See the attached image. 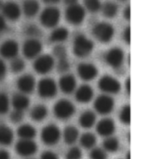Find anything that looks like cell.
Returning <instances> with one entry per match:
<instances>
[{
  "mask_svg": "<svg viewBox=\"0 0 141 159\" xmlns=\"http://www.w3.org/2000/svg\"><path fill=\"white\" fill-rule=\"evenodd\" d=\"M41 159H59V157L55 152H51V151H45L41 154Z\"/></svg>",
  "mask_w": 141,
  "mask_h": 159,
  "instance_id": "42",
  "label": "cell"
},
{
  "mask_svg": "<svg viewBox=\"0 0 141 159\" xmlns=\"http://www.w3.org/2000/svg\"><path fill=\"white\" fill-rule=\"evenodd\" d=\"M48 115V109L47 107L44 105L39 104L36 105L31 109L30 116L31 118L33 120L36 122H41L46 119Z\"/></svg>",
  "mask_w": 141,
  "mask_h": 159,
  "instance_id": "25",
  "label": "cell"
},
{
  "mask_svg": "<svg viewBox=\"0 0 141 159\" xmlns=\"http://www.w3.org/2000/svg\"><path fill=\"white\" fill-rule=\"evenodd\" d=\"M42 48L43 45L40 40L36 38H31L25 41L22 47V52L26 59L31 60L38 57L42 51Z\"/></svg>",
  "mask_w": 141,
  "mask_h": 159,
  "instance_id": "11",
  "label": "cell"
},
{
  "mask_svg": "<svg viewBox=\"0 0 141 159\" xmlns=\"http://www.w3.org/2000/svg\"><path fill=\"white\" fill-rule=\"evenodd\" d=\"M2 5H3V2H2V1H1V0H0V9H1V8H2Z\"/></svg>",
  "mask_w": 141,
  "mask_h": 159,
  "instance_id": "52",
  "label": "cell"
},
{
  "mask_svg": "<svg viewBox=\"0 0 141 159\" xmlns=\"http://www.w3.org/2000/svg\"><path fill=\"white\" fill-rule=\"evenodd\" d=\"M90 159H107V154L105 150L102 149L100 148H95L89 154Z\"/></svg>",
  "mask_w": 141,
  "mask_h": 159,
  "instance_id": "38",
  "label": "cell"
},
{
  "mask_svg": "<svg viewBox=\"0 0 141 159\" xmlns=\"http://www.w3.org/2000/svg\"><path fill=\"white\" fill-rule=\"evenodd\" d=\"M115 107V102L109 95H101L96 98L94 102V108L100 115L106 116L110 114Z\"/></svg>",
  "mask_w": 141,
  "mask_h": 159,
  "instance_id": "9",
  "label": "cell"
},
{
  "mask_svg": "<svg viewBox=\"0 0 141 159\" xmlns=\"http://www.w3.org/2000/svg\"><path fill=\"white\" fill-rule=\"evenodd\" d=\"M93 98V89L89 85L80 86L75 92V99L80 103H88Z\"/></svg>",
  "mask_w": 141,
  "mask_h": 159,
  "instance_id": "20",
  "label": "cell"
},
{
  "mask_svg": "<svg viewBox=\"0 0 141 159\" xmlns=\"http://www.w3.org/2000/svg\"><path fill=\"white\" fill-rule=\"evenodd\" d=\"M79 130L76 127L73 125L67 126L63 133V137H64L65 143L69 145L74 144L79 138Z\"/></svg>",
  "mask_w": 141,
  "mask_h": 159,
  "instance_id": "27",
  "label": "cell"
},
{
  "mask_svg": "<svg viewBox=\"0 0 141 159\" xmlns=\"http://www.w3.org/2000/svg\"><path fill=\"white\" fill-rule=\"evenodd\" d=\"M76 111L74 105L66 99L59 100L54 106V114L58 119L65 120L73 116Z\"/></svg>",
  "mask_w": 141,
  "mask_h": 159,
  "instance_id": "3",
  "label": "cell"
},
{
  "mask_svg": "<svg viewBox=\"0 0 141 159\" xmlns=\"http://www.w3.org/2000/svg\"><path fill=\"white\" fill-rule=\"evenodd\" d=\"M120 120L124 125L130 124V106L125 105L120 112Z\"/></svg>",
  "mask_w": 141,
  "mask_h": 159,
  "instance_id": "33",
  "label": "cell"
},
{
  "mask_svg": "<svg viewBox=\"0 0 141 159\" xmlns=\"http://www.w3.org/2000/svg\"><path fill=\"white\" fill-rule=\"evenodd\" d=\"M61 137L60 129L55 125L50 124L45 126L41 130V138L42 142L48 146H53L57 143Z\"/></svg>",
  "mask_w": 141,
  "mask_h": 159,
  "instance_id": "6",
  "label": "cell"
},
{
  "mask_svg": "<svg viewBox=\"0 0 141 159\" xmlns=\"http://www.w3.org/2000/svg\"><path fill=\"white\" fill-rule=\"evenodd\" d=\"M12 107L14 110L22 111L26 110L30 105V99L24 93H17L12 97Z\"/></svg>",
  "mask_w": 141,
  "mask_h": 159,
  "instance_id": "21",
  "label": "cell"
},
{
  "mask_svg": "<svg viewBox=\"0 0 141 159\" xmlns=\"http://www.w3.org/2000/svg\"><path fill=\"white\" fill-rule=\"evenodd\" d=\"M17 134L21 139H33L36 135V130L31 125L24 124L17 129Z\"/></svg>",
  "mask_w": 141,
  "mask_h": 159,
  "instance_id": "24",
  "label": "cell"
},
{
  "mask_svg": "<svg viewBox=\"0 0 141 159\" xmlns=\"http://www.w3.org/2000/svg\"><path fill=\"white\" fill-rule=\"evenodd\" d=\"M19 51V45L14 40H7L0 45V55L5 59H14Z\"/></svg>",
  "mask_w": 141,
  "mask_h": 159,
  "instance_id": "15",
  "label": "cell"
},
{
  "mask_svg": "<svg viewBox=\"0 0 141 159\" xmlns=\"http://www.w3.org/2000/svg\"><path fill=\"white\" fill-rule=\"evenodd\" d=\"M55 66V60L50 55H40L36 58L33 64L34 70L39 74H46L50 73Z\"/></svg>",
  "mask_w": 141,
  "mask_h": 159,
  "instance_id": "10",
  "label": "cell"
},
{
  "mask_svg": "<svg viewBox=\"0 0 141 159\" xmlns=\"http://www.w3.org/2000/svg\"><path fill=\"white\" fill-rule=\"evenodd\" d=\"M94 49V44L91 40L87 38L83 34H79L74 40L73 51L79 58H85L89 56Z\"/></svg>",
  "mask_w": 141,
  "mask_h": 159,
  "instance_id": "2",
  "label": "cell"
},
{
  "mask_svg": "<svg viewBox=\"0 0 141 159\" xmlns=\"http://www.w3.org/2000/svg\"><path fill=\"white\" fill-rule=\"evenodd\" d=\"M25 33L28 36H31V38H37L41 35V31L37 26L34 25V24H31L26 27Z\"/></svg>",
  "mask_w": 141,
  "mask_h": 159,
  "instance_id": "36",
  "label": "cell"
},
{
  "mask_svg": "<svg viewBox=\"0 0 141 159\" xmlns=\"http://www.w3.org/2000/svg\"><path fill=\"white\" fill-rule=\"evenodd\" d=\"M102 12L104 17L107 18H113L116 16L118 12V6L116 3L111 1L106 2L103 5H102Z\"/></svg>",
  "mask_w": 141,
  "mask_h": 159,
  "instance_id": "29",
  "label": "cell"
},
{
  "mask_svg": "<svg viewBox=\"0 0 141 159\" xmlns=\"http://www.w3.org/2000/svg\"><path fill=\"white\" fill-rule=\"evenodd\" d=\"M125 90L128 94L130 93V78H127L125 80Z\"/></svg>",
  "mask_w": 141,
  "mask_h": 159,
  "instance_id": "48",
  "label": "cell"
},
{
  "mask_svg": "<svg viewBox=\"0 0 141 159\" xmlns=\"http://www.w3.org/2000/svg\"><path fill=\"white\" fill-rule=\"evenodd\" d=\"M92 33L96 40H98L99 42L106 44L109 43L112 40L115 34V28L111 24L102 21L97 23L93 27Z\"/></svg>",
  "mask_w": 141,
  "mask_h": 159,
  "instance_id": "1",
  "label": "cell"
},
{
  "mask_svg": "<svg viewBox=\"0 0 141 159\" xmlns=\"http://www.w3.org/2000/svg\"><path fill=\"white\" fill-rule=\"evenodd\" d=\"M120 143L119 140L115 137H107L103 142V148L107 152H116L119 149Z\"/></svg>",
  "mask_w": 141,
  "mask_h": 159,
  "instance_id": "31",
  "label": "cell"
},
{
  "mask_svg": "<svg viewBox=\"0 0 141 159\" xmlns=\"http://www.w3.org/2000/svg\"><path fill=\"white\" fill-rule=\"evenodd\" d=\"M25 62L23 61V60L20 59V58H14L13 60L11 62V70L12 72L15 73V74H17V73H20L22 72L24 69H25Z\"/></svg>",
  "mask_w": 141,
  "mask_h": 159,
  "instance_id": "34",
  "label": "cell"
},
{
  "mask_svg": "<svg viewBox=\"0 0 141 159\" xmlns=\"http://www.w3.org/2000/svg\"><path fill=\"white\" fill-rule=\"evenodd\" d=\"M124 58V52L119 47H113L106 53L104 60L107 65L113 69H118L123 64Z\"/></svg>",
  "mask_w": 141,
  "mask_h": 159,
  "instance_id": "12",
  "label": "cell"
},
{
  "mask_svg": "<svg viewBox=\"0 0 141 159\" xmlns=\"http://www.w3.org/2000/svg\"><path fill=\"white\" fill-rule=\"evenodd\" d=\"M70 62L68 61L67 59H63V60H59L57 64V70L60 73H65L70 69Z\"/></svg>",
  "mask_w": 141,
  "mask_h": 159,
  "instance_id": "41",
  "label": "cell"
},
{
  "mask_svg": "<svg viewBox=\"0 0 141 159\" xmlns=\"http://www.w3.org/2000/svg\"><path fill=\"white\" fill-rule=\"evenodd\" d=\"M82 151L78 147L71 148L65 155V159H81Z\"/></svg>",
  "mask_w": 141,
  "mask_h": 159,
  "instance_id": "39",
  "label": "cell"
},
{
  "mask_svg": "<svg viewBox=\"0 0 141 159\" xmlns=\"http://www.w3.org/2000/svg\"><path fill=\"white\" fill-rule=\"evenodd\" d=\"M59 86L60 90L65 94H70L74 93L76 89L77 82L76 79L72 74L63 75L59 81Z\"/></svg>",
  "mask_w": 141,
  "mask_h": 159,
  "instance_id": "19",
  "label": "cell"
},
{
  "mask_svg": "<svg viewBox=\"0 0 141 159\" xmlns=\"http://www.w3.org/2000/svg\"><path fill=\"white\" fill-rule=\"evenodd\" d=\"M96 115L92 111H85L79 117V125L84 129H90L96 123Z\"/></svg>",
  "mask_w": 141,
  "mask_h": 159,
  "instance_id": "23",
  "label": "cell"
},
{
  "mask_svg": "<svg viewBox=\"0 0 141 159\" xmlns=\"http://www.w3.org/2000/svg\"><path fill=\"white\" fill-rule=\"evenodd\" d=\"M15 150L22 157H30L37 151V144L32 139H21L17 143Z\"/></svg>",
  "mask_w": 141,
  "mask_h": 159,
  "instance_id": "13",
  "label": "cell"
},
{
  "mask_svg": "<svg viewBox=\"0 0 141 159\" xmlns=\"http://www.w3.org/2000/svg\"><path fill=\"white\" fill-rule=\"evenodd\" d=\"M96 129L99 135L102 137H109L112 135L116 130L115 122L109 118L101 120L97 125Z\"/></svg>",
  "mask_w": 141,
  "mask_h": 159,
  "instance_id": "18",
  "label": "cell"
},
{
  "mask_svg": "<svg viewBox=\"0 0 141 159\" xmlns=\"http://www.w3.org/2000/svg\"><path fill=\"white\" fill-rule=\"evenodd\" d=\"M123 40L127 45L130 44V27L126 26L123 32Z\"/></svg>",
  "mask_w": 141,
  "mask_h": 159,
  "instance_id": "43",
  "label": "cell"
},
{
  "mask_svg": "<svg viewBox=\"0 0 141 159\" xmlns=\"http://www.w3.org/2000/svg\"><path fill=\"white\" fill-rule=\"evenodd\" d=\"M7 73V66L2 60H0V79H3Z\"/></svg>",
  "mask_w": 141,
  "mask_h": 159,
  "instance_id": "44",
  "label": "cell"
},
{
  "mask_svg": "<svg viewBox=\"0 0 141 159\" xmlns=\"http://www.w3.org/2000/svg\"><path fill=\"white\" fill-rule=\"evenodd\" d=\"M10 154L6 150H0V159H10Z\"/></svg>",
  "mask_w": 141,
  "mask_h": 159,
  "instance_id": "47",
  "label": "cell"
},
{
  "mask_svg": "<svg viewBox=\"0 0 141 159\" xmlns=\"http://www.w3.org/2000/svg\"><path fill=\"white\" fill-rule=\"evenodd\" d=\"M123 16H124L125 19L127 20V21L130 20V6H127L125 8L124 12H123Z\"/></svg>",
  "mask_w": 141,
  "mask_h": 159,
  "instance_id": "45",
  "label": "cell"
},
{
  "mask_svg": "<svg viewBox=\"0 0 141 159\" xmlns=\"http://www.w3.org/2000/svg\"><path fill=\"white\" fill-rule=\"evenodd\" d=\"M121 1H125V0H121Z\"/></svg>",
  "mask_w": 141,
  "mask_h": 159,
  "instance_id": "53",
  "label": "cell"
},
{
  "mask_svg": "<svg viewBox=\"0 0 141 159\" xmlns=\"http://www.w3.org/2000/svg\"><path fill=\"white\" fill-rule=\"evenodd\" d=\"M78 1H79V0H64V2H65V4L68 5V6L76 4V3H78Z\"/></svg>",
  "mask_w": 141,
  "mask_h": 159,
  "instance_id": "49",
  "label": "cell"
},
{
  "mask_svg": "<svg viewBox=\"0 0 141 159\" xmlns=\"http://www.w3.org/2000/svg\"><path fill=\"white\" fill-rule=\"evenodd\" d=\"M98 88L107 94H116L121 89L119 81L110 75H104L98 82Z\"/></svg>",
  "mask_w": 141,
  "mask_h": 159,
  "instance_id": "7",
  "label": "cell"
},
{
  "mask_svg": "<svg viewBox=\"0 0 141 159\" xmlns=\"http://www.w3.org/2000/svg\"><path fill=\"white\" fill-rule=\"evenodd\" d=\"M9 98L5 93H0V115H5L9 110Z\"/></svg>",
  "mask_w": 141,
  "mask_h": 159,
  "instance_id": "35",
  "label": "cell"
},
{
  "mask_svg": "<svg viewBox=\"0 0 141 159\" xmlns=\"http://www.w3.org/2000/svg\"><path fill=\"white\" fill-rule=\"evenodd\" d=\"M38 94L42 98H52L57 93V85L50 78H44L38 83Z\"/></svg>",
  "mask_w": 141,
  "mask_h": 159,
  "instance_id": "8",
  "label": "cell"
},
{
  "mask_svg": "<svg viewBox=\"0 0 141 159\" xmlns=\"http://www.w3.org/2000/svg\"><path fill=\"white\" fill-rule=\"evenodd\" d=\"M60 20V11L55 7H48L42 11L40 16L41 25L46 28H53L57 26Z\"/></svg>",
  "mask_w": 141,
  "mask_h": 159,
  "instance_id": "4",
  "label": "cell"
},
{
  "mask_svg": "<svg viewBox=\"0 0 141 159\" xmlns=\"http://www.w3.org/2000/svg\"><path fill=\"white\" fill-rule=\"evenodd\" d=\"M6 27H7V24H6V21H5L4 17L0 15V32L4 31Z\"/></svg>",
  "mask_w": 141,
  "mask_h": 159,
  "instance_id": "46",
  "label": "cell"
},
{
  "mask_svg": "<svg viewBox=\"0 0 141 159\" xmlns=\"http://www.w3.org/2000/svg\"><path fill=\"white\" fill-rule=\"evenodd\" d=\"M42 1L47 4H55V3L60 2V0H42Z\"/></svg>",
  "mask_w": 141,
  "mask_h": 159,
  "instance_id": "50",
  "label": "cell"
},
{
  "mask_svg": "<svg viewBox=\"0 0 141 159\" xmlns=\"http://www.w3.org/2000/svg\"><path fill=\"white\" fill-rule=\"evenodd\" d=\"M9 118L12 123H20L24 118L23 111H18V110H14V111L10 114Z\"/></svg>",
  "mask_w": 141,
  "mask_h": 159,
  "instance_id": "40",
  "label": "cell"
},
{
  "mask_svg": "<svg viewBox=\"0 0 141 159\" xmlns=\"http://www.w3.org/2000/svg\"><path fill=\"white\" fill-rule=\"evenodd\" d=\"M53 55L57 58L58 60L67 59V50L64 45H57L53 49Z\"/></svg>",
  "mask_w": 141,
  "mask_h": 159,
  "instance_id": "37",
  "label": "cell"
},
{
  "mask_svg": "<svg viewBox=\"0 0 141 159\" xmlns=\"http://www.w3.org/2000/svg\"><path fill=\"white\" fill-rule=\"evenodd\" d=\"M13 132L8 126L0 125V144L3 146L10 145L13 141Z\"/></svg>",
  "mask_w": 141,
  "mask_h": 159,
  "instance_id": "26",
  "label": "cell"
},
{
  "mask_svg": "<svg viewBox=\"0 0 141 159\" xmlns=\"http://www.w3.org/2000/svg\"><path fill=\"white\" fill-rule=\"evenodd\" d=\"M86 16V11L83 6L78 4L70 5L65 11V18L72 25H80Z\"/></svg>",
  "mask_w": 141,
  "mask_h": 159,
  "instance_id": "5",
  "label": "cell"
},
{
  "mask_svg": "<svg viewBox=\"0 0 141 159\" xmlns=\"http://www.w3.org/2000/svg\"><path fill=\"white\" fill-rule=\"evenodd\" d=\"M77 71L80 79L87 82L93 80L98 74V68L94 64H89V63L79 64Z\"/></svg>",
  "mask_w": 141,
  "mask_h": 159,
  "instance_id": "14",
  "label": "cell"
},
{
  "mask_svg": "<svg viewBox=\"0 0 141 159\" xmlns=\"http://www.w3.org/2000/svg\"><path fill=\"white\" fill-rule=\"evenodd\" d=\"M17 87L22 93L30 94L35 89L36 80L31 74H24L17 79Z\"/></svg>",
  "mask_w": 141,
  "mask_h": 159,
  "instance_id": "17",
  "label": "cell"
},
{
  "mask_svg": "<svg viewBox=\"0 0 141 159\" xmlns=\"http://www.w3.org/2000/svg\"><path fill=\"white\" fill-rule=\"evenodd\" d=\"M69 34H70V32H69L67 28L58 27L51 32L50 36V40L54 43L64 42L69 37Z\"/></svg>",
  "mask_w": 141,
  "mask_h": 159,
  "instance_id": "28",
  "label": "cell"
},
{
  "mask_svg": "<svg viewBox=\"0 0 141 159\" xmlns=\"http://www.w3.org/2000/svg\"><path fill=\"white\" fill-rule=\"evenodd\" d=\"M22 10L26 17H33L38 13L40 10V3L37 0H26L23 2Z\"/></svg>",
  "mask_w": 141,
  "mask_h": 159,
  "instance_id": "22",
  "label": "cell"
},
{
  "mask_svg": "<svg viewBox=\"0 0 141 159\" xmlns=\"http://www.w3.org/2000/svg\"><path fill=\"white\" fill-rule=\"evenodd\" d=\"M3 16L10 21H17L20 18L22 14V10L17 2L9 1L3 3L2 7Z\"/></svg>",
  "mask_w": 141,
  "mask_h": 159,
  "instance_id": "16",
  "label": "cell"
},
{
  "mask_svg": "<svg viewBox=\"0 0 141 159\" xmlns=\"http://www.w3.org/2000/svg\"><path fill=\"white\" fill-rule=\"evenodd\" d=\"M96 143H97V138L93 134L84 133L80 137V144L82 147L86 149L93 148Z\"/></svg>",
  "mask_w": 141,
  "mask_h": 159,
  "instance_id": "30",
  "label": "cell"
},
{
  "mask_svg": "<svg viewBox=\"0 0 141 159\" xmlns=\"http://www.w3.org/2000/svg\"><path fill=\"white\" fill-rule=\"evenodd\" d=\"M84 6L90 12H98L102 7L100 0H84Z\"/></svg>",
  "mask_w": 141,
  "mask_h": 159,
  "instance_id": "32",
  "label": "cell"
},
{
  "mask_svg": "<svg viewBox=\"0 0 141 159\" xmlns=\"http://www.w3.org/2000/svg\"><path fill=\"white\" fill-rule=\"evenodd\" d=\"M126 159H130V152H128L126 154Z\"/></svg>",
  "mask_w": 141,
  "mask_h": 159,
  "instance_id": "51",
  "label": "cell"
}]
</instances>
